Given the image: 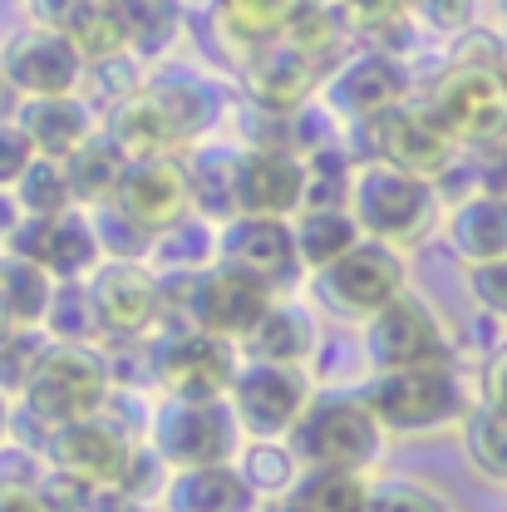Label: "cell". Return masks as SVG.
Here are the masks:
<instances>
[{
  "label": "cell",
  "instance_id": "cell-1",
  "mask_svg": "<svg viewBox=\"0 0 507 512\" xmlns=\"http://www.w3.org/2000/svg\"><path fill=\"white\" fill-rule=\"evenodd\" d=\"M109 394H114V375H109V355L104 350L50 340L45 355L35 360L30 380L20 384V409L55 434L64 424L104 414Z\"/></svg>",
  "mask_w": 507,
  "mask_h": 512
},
{
  "label": "cell",
  "instance_id": "cell-2",
  "mask_svg": "<svg viewBox=\"0 0 507 512\" xmlns=\"http://www.w3.org/2000/svg\"><path fill=\"white\" fill-rule=\"evenodd\" d=\"M286 444L306 473H316V468L375 473L389 434L380 429V419L370 414V404L360 394H316L306 404V414L296 419V429L286 434Z\"/></svg>",
  "mask_w": 507,
  "mask_h": 512
},
{
  "label": "cell",
  "instance_id": "cell-3",
  "mask_svg": "<svg viewBox=\"0 0 507 512\" xmlns=\"http://www.w3.org/2000/svg\"><path fill=\"white\" fill-rule=\"evenodd\" d=\"M429 114L444 124V133L458 148H468L488 163H498V153H503L507 173V74L498 64H453L434 84Z\"/></svg>",
  "mask_w": 507,
  "mask_h": 512
},
{
  "label": "cell",
  "instance_id": "cell-4",
  "mask_svg": "<svg viewBox=\"0 0 507 512\" xmlns=\"http://www.w3.org/2000/svg\"><path fill=\"white\" fill-rule=\"evenodd\" d=\"M360 399L370 404V414L380 419L384 434H439V429L463 424V414L473 409V399H468L463 380L453 375V365L370 375Z\"/></svg>",
  "mask_w": 507,
  "mask_h": 512
},
{
  "label": "cell",
  "instance_id": "cell-5",
  "mask_svg": "<svg viewBox=\"0 0 507 512\" xmlns=\"http://www.w3.org/2000/svg\"><path fill=\"white\" fill-rule=\"evenodd\" d=\"M350 217L370 242H389V247H409L419 242L434 217H439V192L434 183L399 173L389 163H355V183H350Z\"/></svg>",
  "mask_w": 507,
  "mask_h": 512
},
{
  "label": "cell",
  "instance_id": "cell-6",
  "mask_svg": "<svg viewBox=\"0 0 507 512\" xmlns=\"http://www.w3.org/2000/svg\"><path fill=\"white\" fill-rule=\"evenodd\" d=\"M153 453L168 468H207V463H237L242 424L227 399H168L153 424Z\"/></svg>",
  "mask_w": 507,
  "mask_h": 512
},
{
  "label": "cell",
  "instance_id": "cell-7",
  "mask_svg": "<svg viewBox=\"0 0 507 512\" xmlns=\"http://www.w3.org/2000/svg\"><path fill=\"white\" fill-rule=\"evenodd\" d=\"M365 360L370 370H424V365H453V340L439 311L409 291H399L389 306L365 316Z\"/></svg>",
  "mask_w": 507,
  "mask_h": 512
},
{
  "label": "cell",
  "instance_id": "cell-8",
  "mask_svg": "<svg viewBox=\"0 0 507 512\" xmlns=\"http://www.w3.org/2000/svg\"><path fill=\"white\" fill-rule=\"evenodd\" d=\"M311 399H316L311 370L271 365V360H242L227 389V404L247 439H286Z\"/></svg>",
  "mask_w": 507,
  "mask_h": 512
},
{
  "label": "cell",
  "instance_id": "cell-9",
  "mask_svg": "<svg viewBox=\"0 0 507 512\" xmlns=\"http://www.w3.org/2000/svg\"><path fill=\"white\" fill-rule=\"evenodd\" d=\"M360 133H365L375 163H389V168H399V173H414V178H424V183H439L448 168H453V158H458V143H453L444 133V124L429 114V104L414 109V104L404 99V104L384 109L375 119H365Z\"/></svg>",
  "mask_w": 507,
  "mask_h": 512
},
{
  "label": "cell",
  "instance_id": "cell-10",
  "mask_svg": "<svg viewBox=\"0 0 507 512\" xmlns=\"http://www.w3.org/2000/svg\"><path fill=\"white\" fill-rule=\"evenodd\" d=\"M276 301L271 286H261L256 276L237 271V266H207L188 276V301H183V325L192 330H207V335H222L232 345H242L252 335V325L266 316V306Z\"/></svg>",
  "mask_w": 507,
  "mask_h": 512
},
{
  "label": "cell",
  "instance_id": "cell-11",
  "mask_svg": "<svg viewBox=\"0 0 507 512\" xmlns=\"http://www.w3.org/2000/svg\"><path fill=\"white\" fill-rule=\"evenodd\" d=\"M404 99H409V69H404V60L394 50H380V45L330 64L325 79H320V104L340 124L355 128L365 119H375V114H384V109H394V104H404Z\"/></svg>",
  "mask_w": 507,
  "mask_h": 512
},
{
  "label": "cell",
  "instance_id": "cell-12",
  "mask_svg": "<svg viewBox=\"0 0 507 512\" xmlns=\"http://www.w3.org/2000/svg\"><path fill=\"white\" fill-rule=\"evenodd\" d=\"M242 365V350L222 335L178 325L153 350V380L168 389V399H227L232 375Z\"/></svg>",
  "mask_w": 507,
  "mask_h": 512
},
{
  "label": "cell",
  "instance_id": "cell-13",
  "mask_svg": "<svg viewBox=\"0 0 507 512\" xmlns=\"http://www.w3.org/2000/svg\"><path fill=\"white\" fill-rule=\"evenodd\" d=\"M404 281H409V276H404V256H399V247L360 237L335 266L320 271L316 291L330 301V311L365 320V316H375L380 306H389L399 291H409Z\"/></svg>",
  "mask_w": 507,
  "mask_h": 512
},
{
  "label": "cell",
  "instance_id": "cell-14",
  "mask_svg": "<svg viewBox=\"0 0 507 512\" xmlns=\"http://www.w3.org/2000/svg\"><path fill=\"white\" fill-rule=\"evenodd\" d=\"M217 261L247 271V276H256V281L271 286V291H291L296 276H301L291 217H252V212H237V217L217 222Z\"/></svg>",
  "mask_w": 507,
  "mask_h": 512
},
{
  "label": "cell",
  "instance_id": "cell-15",
  "mask_svg": "<svg viewBox=\"0 0 507 512\" xmlns=\"http://www.w3.org/2000/svg\"><path fill=\"white\" fill-rule=\"evenodd\" d=\"M84 291H89L94 325L104 340H138L163 316L158 276L143 261H99L94 276L84 281Z\"/></svg>",
  "mask_w": 507,
  "mask_h": 512
},
{
  "label": "cell",
  "instance_id": "cell-16",
  "mask_svg": "<svg viewBox=\"0 0 507 512\" xmlns=\"http://www.w3.org/2000/svg\"><path fill=\"white\" fill-rule=\"evenodd\" d=\"M10 256L40 261L55 281H89L94 266L104 261L99 232H94V212L69 207L60 217H25L10 232Z\"/></svg>",
  "mask_w": 507,
  "mask_h": 512
},
{
  "label": "cell",
  "instance_id": "cell-17",
  "mask_svg": "<svg viewBox=\"0 0 507 512\" xmlns=\"http://www.w3.org/2000/svg\"><path fill=\"white\" fill-rule=\"evenodd\" d=\"M128 458H133V439L109 414L64 424V429L50 434V468H60V473L89 483V488H114L124 478Z\"/></svg>",
  "mask_w": 507,
  "mask_h": 512
},
{
  "label": "cell",
  "instance_id": "cell-18",
  "mask_svg": "<svg viewBox=\"0 0 507 512\" xmlns=\"http://www.w3.org/2000/svg\"><path fill=\"white\" fill-rule=\"evenodd\" d=\"M306 207V163L286 143H252L237 158V212L296 217Z\"/></svg>",
  "mask_w": 507,
  "mask_h": 512
},
{
  "label": "cell",
  "instance_id": "cell-19",
  "mask_svg": "<svg viewBox=\"0 0 507 512\" xmlns=\"http://www.w3.org/2000/svg\"><path fill=\"white\" fill-rule=\"evenodd\" d=\"M114 207L124 212L128 222H138L148 237H158L163 227L183 222L192 212L183 158H128L124 183L114 192Z\"/></svg>",
  "mask_w": 507,
  "mask_h": 512
},
{
  "label": "cell",
  "instance_id": "cell-20",
  "mask_svg": "<svg viewBox=\"0 0 507 512\" xmlns=\"http://www.w3.org/2000/svg\"><path fill=\"white\" fill-rule=\"evenodd\" d=\"M5 79L15 94L25 99H55V94H74L84 84V69L89 64L79 60V50L69 45V35H55V30H30L20 35L10 50H5Z\"/></svg>",
  "mask_w": 507,
  "mask_h": 512
},
{
  "label": "cell",
  "instance_id": "cell-21",
  "mask_svg": "<svg viewBox=\"0 0 507 512\" xmlns=\"http://www.w3.org/2000/svg\"><path fill=\"white\" fill-rule=\"evenodd\" d=\"M320 79L325 74L301 50H291L286 40H271V45L247 55V94L256 99L261 114H281L286 119V114L306 109L320 94Z\"/></svg>",
  "mask_w": 507,
  "mask_h": 512
},
{
  "label": "cell",
  "instance_id": "cell-22",
  "mask_svg": "<svg viewBox=\"0 0 507 512\" xmlns=\"http://www.w3.org/2000/svg\"><path fill=\"white\" fill-rule=\"evenodd\" d=\"M143 94H148V99L158 104V114L168 119L178 148L202 143V138L212 133V124H217V109H222L212 79H202L197 69H183V64H168V60L158 64V74L143 79Z\"/></svg>",
  "mask_w": 507,
  "mask_h": 512
},
{
  "label": "cell",
  "instance_id": "cell-23",
  "mask_svg": "<svg viewBox=\"0 0 507 512\" xmlns=\"http://www.w3.org/2000/svg\"><path fill=\"white\" fill-rule=\"evenodd\" d=\"M247 360H271V365H311V355L320 350V325L311 316V306L301 301H271L266 316L252 325V335L237 345Z\"/></svg>",
  "mask_w": 507,
  "mask_h": 512
},
{
  "label": "cell",
  "instance_id": "cell-24",
  "mask_svg": "<svg viewBox=\"0 0 507 512\" xmlns=\"http://www.w3.org/2000/svg\"><path fill=\"white\" fill-rule=\"evenodd\" d=\"M15 124L25 128V138L35 143L40 158H69L79 153L94 133H99V119L94 109L79 99V94H55V99H25V109L15 114Z\"/></svg>",
  "mask_w": 507,
  "mask_h": 512
},
{
  "label": "cell",
  "instance_id": "cell-25",
  "mask_svg": "<svg viewBox=\"0 0 507 512\" xmlns=\"http://www.w3.org/2000/svg\"><path fill=\"white\" fill-rule=\"evenodd\" d=\"M168 512H261V498L247 488L237 463H207V468H173L163 488Z\"/></svg>",
  "mask_w": 507,
  "mask_h": 512
},
{
  "label": "cell",
  "instance_id": "cell-26",
  "mask_svg": "<svg viewBox=\"0 0 507 512\" xmlns=\"http://www.w3.org/2000/svg\"><path fill=\"white\" fill-rule=\"evenodd\" d=\"M444 237L458 261L468 266H488L507 256V197L503 192H473L468 202H458L444 222Z\"/></svg>",
  "mask_w": 507,
  "mask_h": 512
},
{
  "label": "cell",
  "instance_id": "cell-27",
  "mask_svg": "<svg viewBox=\"0 0 507 512\" xmlns=\"http://www.w3.org/2000/svg\"><path fill=\"white\" fill-rule=\"evenodd\" d=\"M183 173H188V197L192 212L207 217V222H227L237 217V158L242 148H227V143H192L183 148Z\"/></svg>",
  "mask_w": 507,
  "mask_h": 512
},
{
  "label": "cell",
  "instance_id": "cell-28",
  "mask_svg": "<svg viewBox=\"0 0 507 512\" xmlns=\"http://www.w3.org/2000/svg\"><path fill=\"white\" fill-rule=\"evenodd\" d=\"M128 40V55L148 64H163L173 45L183 40V0H109Z\"/></svg>",
  "mask_w": 507,
  "mask_h": 512
},
{
  "label": "cell",
  "instance_id": "cell-29",
  "mask_svg": "<svg viewBox=\"0 0 507 512\" xmlns=\"http://www.w3.org/2000/svg\"><path fill=\"white\" fill-rule=\"evenodd\" d=\"M143 266H148L153 276H197V271L217 266V222L188 212L183 222L163 227V232L148 242Z\"/></svg>",
  "mask_w": 507,
  "mask_h": 512
},
{
  "label": "cell",
  "instance_id": "cell-30",
  "mask_svg": "<svg viewBox=\"0 0 507 512\" xmlns=\"http://www.w3.org/2000/svg\"><path fill=\"white\" fill-rule=\"evenodd\" d=\"M124 168H128V158L119 153V143L99 128L79 153H69V158H64V178H69V197H74V207H84V212L109 207V202H114V192H119V183H124Z\"/></svg>",
  "mask_w": 507,
  "mask_h": 512
},
{
  "label": "cell",
  "instance_id": "cell-31",
  "mask_svg": "<svg viewBox=\"0 0 507 512\" xmlns=\"http://www.w3.org/2000/svg\"><path fill=\"white\" fill-rule=\"evenodd\" d=\"M104 133L119 143L124 158H178V153H183L178 138H173V128H168V119L158 114V104L143 94V84H138L128 99L114 104Z\"/></svg>",
  "mask_w": 507,
  "mask_h": 512
},
{
  "label": "cell",
  "instance_id": "cell-32",
  "mask_svg": "<svg viewBox=\"0 0 507 512\" xmlns=\"http://www.w3.org/2000/svg\"><path fill=\"white\" fill-rule=\"evenodd\" d=\"M291 232H296V256H301V271H325L335 266L340 256L350 252L365 232L355 227L350 207H301L291 217Z\"/></svg>",
  "mask_w": 507,
  "mask_h": 512
},
{
  "label": "cell",
  "instance_id": "cell-33",
  "mask_svg": "<svg viewBox=\"0 0 507 512\" xmlns=\"http://www.w3.org/2000/svg\"><path fill=\"white\" fill-rule=\"evenodd\" d=\"M55 296V276L30 256H0V311L15 330H40Z\"/></svg>",
  "mask_w": 507,
  "mask_h": 512
},
{
  "label": "cell",
  "instance_id": "cell-34",
  "mask_svg": "<svg viewBox=\"0 0 507 512\" xmlns=\"http://www.w3.org/2000/svg\"><path fill=\"white\" fill-rule=\"evenodd\" d=\"M291 10H296V0H217V30L247 60L252 50L281 40Z\"/></svg>",
  "mask_w": 507,
  "mask_h": 512
},
{
  "label": "cell",
  "instance_id": "cell-35",
  "mask_svg": "<svg viewBox=\"0 0 507 512\" xmlns=\"http://www.w3.org/2000/svg\"><path fill=\"white\" fill-rule=\"evenodd\" d=\"M237 473L247 478V488L261 503H271V498H291V488L301 483L306 468L296 463L286 439H247L237 453Z\"/></svg>",
  "mask_w": 507,
  "mask_h": 512
},
{
  "label": "cell",
  "instance_id": "cell-36",
  "mask_svg": "<svg viewBox=\"0 0 507 512\" xmlns=\"http://www.w3.org/2000/svg\"><path fill=\"white\" fill-rule=\"evenodd\" d=\"M296 512H370V473H340V468H316L301 473L291 488Z\"/></svg>",
  "mask_w": 507,
  "mask_h": 512
},
{
  "label": "cell",
  "instance_id": "cell-37",
  "mask_svg": "<svg viewBox=\"0 0 507 512\" xmlns=\"http://www.w3.org/2000/svg\"><path fill=\"white\" fill-rule=\"evenodd\" d=\"M281 40H286L291 50H301V55H306V60H311L320 74H325V69L335 64V55H340V40H345V30H340V20H335V10H330V5L296 0V10H291V20H286Z\"/></svg>",
  "mask_w": 507,
  "mask_h": 512
},
{
  "label": "cell",
  "instance_id": "cell-38",
  "mask_svg": "<svg viewBox=\"0 0 507 512\" xmlns=\"http://www.w3.org/2000/svg\"><path fill=\"white\" fill-rule=\"evenodd\" d=\"M463 448H468V463L488 478V483H507V414L488 409L483 399L463 414Z\"/></svg>",
  "mask_w": 507,
  "mask_h": 512
},
{
  "label": "cell",
  "instance_id": "cell-39",
  "mask_svg": "<svg viewBox=\"0 0 507 512\" xmlns=\"http://www.w3.org/2000/svg\"><path fill=\"white\" fill-rule=\"evenodd\" d=\"M15 202H20V212L25 217H60L74 207V197H69V178H64V163L60 158H40L35 153V163L20 173V183H15Z\"/></svg>",
  "mask_w": 507,
  "mask_h": 512
},
{
  "label": "cell",
  "instance_id": "cell-40",
  "mask_svg": "<svg viewBox=\"0 0 507 512\" xmlns=\"http://www.w3.org/2000/svg\"><path fill=\"white\" fill-rule=\"evenodd\" d=\"M306 163V207H345L350 183H355V158L345 153V143H330L301 158Z\"/></svg>",
  "mask_w": 507,
  "mask_h": 512
},
{
  "label": "cell",
  "instance_id": "cell-41",
  "mask_svg": "<svg viewBox=\"0 0 507 512\" xmlns=\"http://www.w3.org/2000/svg\"><path fill=\"white\" fill-rule=\"evenodd\" d=\"M45 330H50V340H64V345H89L99 335L84 281H55V296H50V311H45Z\"/></svg>",
  "mask_w": 507,
  "mask_h": 512
},
{
  "label": "cell",
  "instance_id": "cell-42",
  "mask_svg": "<svg viewBox=\"0 0 507 512\" xmlns=\"http://www.w3.org/2000/svg\"><path fill=\"white\" fill-rule=\"evenodd\" d=\"M370 512H453V503L424 478H370Z\"/></svg>",
  "mask_w": 507,
  "mask_h": 512
},
{
  "label": "cell",
  "instance_id": "cell-43",
  "mask_svg": "<svg viewBox=\"0 0 507 512\" xmlns=\"http://www.w3.org/2000/svg\"><path fill=\"white\" fill-rule=\"evenodd\" d=\"M330 10H335V20H340L345 35L370 40V45L384 40L399 20H409V15H404V0H335Z\"/></svg>",
  "mask_w": 507,
  "mask_h": 512
},
{
  "label": "cell",
  "instance_id": "cell-44",
  "mask_svg": "<svg viewBox=\"0 0 507 512\" xmlns=\"http://www.w3.org/2000/svg\"><path fill=\"white\" fill-rule=\"evenodd\" d=\"M94 232H99L104 261H143V256H148V242H153L138 222H128L114 202H109V207H94Z\"/></svg>",
  "mask_w": 507,
  "mask_h": 512
},
{
  "label": "cell",
  "instance_id": "cell-45",
  "mask_svg": "<svg viewBox=\"0 0 507 512\" xmlns=\"http://www.w3.org/2000/svg\"><path fill=\"white\" fill-rule=\"evenodd\" d=\"M404 15L429 35H463L478 20V0H404Z\"/></svg>",
  "mask_w": 507,
  "mask_h": 512
},
{
  "label": "cell",
  "instance_id": "cell-46",
  "mask_svg": "<svg viewBox=\"0 0 507 512\" xmlns=\"http://www.w3.org/2000/svg\"><path fill=\"white\" fill-rule=\"evenodd\" d=\"M468 291L493 320H507V256L488 266H468Z\"/></svg>",
  "mask_w": 507,
  "mask_h": 512
},
{
  "label": "cell",
  "instance_id": "cell-47",
  "mask_svg": "<svg viewBox=\"0 0 507 512\" xmlns=\"http://www.w3.org/2000/svg\"><path fill=\"white\" fill-rule=\"evenodd\" d=\"M35 163V143L15 119H0V188H15L20 173Z\"/></svg>",
  "mask_w": 507,
  "mask_h": 512
},
{
  "label": "cell",
  "instance_id": "cell-48",
  "mask_svg": "<svg viewBox=\"0 0 507 512\" xmlns=\"http://www.w3.org/2000/svg\"><path fill=\"white\" fill-rule=\"evenodd\" d=\"M35 493H40V503L50 512H79L84 503H89V483H79V478H69V473H60V468H50V473H40L35 478Z\"/></svg>",
  "mask_w": 507,
  "mask_h": 512
},
{
  "label": "cell",
  "instance_id": "cell-49",
  "mask_svg": "<svg viewBox=\"0 0 507 512\" xmlns=\"http://www.w3.org/2000/svg\"><path fill=\"white\" fill-rule=\"evenodd\" d=\"M25 5H30V15H35V30L69 35V30L89 15V5H94V0H25Z\"/></svg>",
  "mask_w": 507,
  "mask_h": 512
},
{
  "label": "cell",
  "instance_id": "cell-50",
  "mask_svg": "<svg viewBox=\"0 0 507 512\" xmlns=\"http://www.w3.org/2000/svg\"><path fill=\"white\" fill-rule=\"evenodd\" d=\"M483 404L507 414V340H498V350L483 365Z\"/></svg>",
  "mask_w": 507,
  "mask_h": 512
},
{
  "label": "cell",
  "instance_id": "cell-51",
  "mask_svg": "<svg viewBox=\"0 0 507 512\" xmlns=\"http://www.w3.org/2000/svg\"><path fill=\"white\" fill-rule=\"evenodd\" d=\"M79 512H148V503L128 498L124 488H94V493H89V503H84Z\"/></svg>",
  "mask_w": 507,
  "mask_h": 512
},
{
  "label": "cell",
  "instance_id": "cell-52",
  "mask_svg": "<svg viewBox=\"0 0 507 512\" xmlns=\"http://www.w3.org/2000/svg\"><path fill=\"white\" fill-rule=\"evenodd\" d=\"M0 512H50L40 503L35 483H0Z\"/></svg>",
  "mask_w": 507,
  "mask_h": 512
},
{
  "label": "cell",
  "instance_id": "cell-53",
  "mask_svg": "<svg viewBox=\"0 0 507 512\" xmlns=\"http://www.w3.org/2000/svg\"><path fill=\"white\" fill-rule=\"evenodd\" d=\"M25 222V212H20V202H15V192L0 188V242H10V232Z\"/></svg>",
  "mask_w": 507,
  "mask_h": 512
},
{
  "label": "cell",
  "instance_id": "cell-54",
  "mask_svg": "<svg viewBox=\"0 0 507 512\" xmlns=\"http://www.w3.org/2000/svg\"><path fill=\"white\" fill-rule=\"evenodd\" d=\"M0 119H15V89H10L5 69H0Z\"/></svg>",
  "mask_w": 507,
  "mask_h": 512
},
{
  "label": "cell",
  "instance_id": "cell-55",
  "mask_svg": "<svg viewBox=\"0 0 507 512\" xmlns=\"http://www.w3.org/2000/svg\"><path fill=\"white\" fill-rule=\"evenodd\" d=\"M5 429H10V394L0 389V439H5Z\"/></svg>",
  "mask_w": 507,
  "mask_h": 512
},
{
  "label": "cell",
  "instance_id": "cell-56",
  "mask_svg": "<svg viewBox=\"0 0 507 512\" xmlns=\"http://www.w3.org/2000/svg\"><path fill=\"white\" fill-rule=\"evenodd\" d=\"M10 330H15V325H10V316H5V311H0V345H5V340H10Z\"/></svg>",
  "mask_w": 507,
  "mask_h": 512
},
{
  "label": "cell",
  "instance_id": "cell-57",
  "mask_svg": "<svg viewBox=\"0 0 507 512\" xmlns=\"http://www.w3.org/2000/svg\"><path fill=\"white\" fill-rule=\"evenodd\" d=\"M498 192H503V197H507V173H503V183H498Z\"/></svg>",
  "mask_w": 507,
  "mask_h": 512
},
{
  "label": "cell",
  "instance_id": "cell-58",
  "mask_svg": "<svg viewBox=\"0 0 507 512\" xmlns=\"http://www.w3.org/2000/svg\"><path fill=\"white\" fill-rule=\"evenodd\" d=\"M311 5H335V0H311Z\"/></svg>",
  "mask_w": 507,
  "mask_h": 512
},
{
  "label": "cell",
  "instance_id": "cell-59",
  "mask_svg": "<svg viewBox=\"0 0 507 512\" xmlns=\"http://www.w3.org/2000/svg\"><path fill=\"white\" fill-rule=\"evenodd\" d=\"M503 74H507V60H503Z\"/></svg>",
  "mask_w": 507,
  "mask_h": 512
},
{
  "label": "cell",
  "instance_id": "cell-60",
  "mask_svg": "<svg viewBox=\"0 0 507 512\" xmlns=\"http://www.w3.org/2000/svg\"><path fill=\"white\" fill-rule=\"evenodd\" d=\"M503 5H507V0H503Z\"/></svg>",
  "mask_w": 507,
  "mask_h": 512
}]
</instances>
